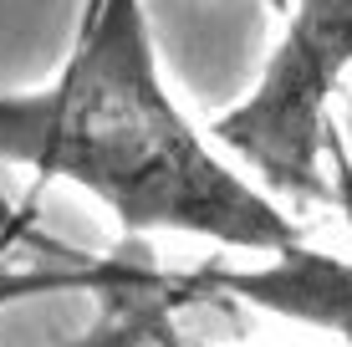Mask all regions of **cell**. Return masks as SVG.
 I'll return each mask as SVG.
<instances>
[{
    "label": "cell",
    "mask_w": 352,
    "mask_h": 347,
    "mask_svg": "<svg viewBox=\"0 0 352 347\" xmlns=\"http://www.w3.org/2000/svg\"><path fill=\"white\" fill-rule=\"evenodd\" d=\"M159 347H204V342H194V337H184L179 327H168L164 337H159Z\"/></svg>",
    "instance_id": "obj_6"
},
{
    "label": "cell",
    "mask_w": 352,
    "mask_h": 347,
    "mask_svg": "<svg viewBox=\"0 0 352 347\" xmlns=\"http://www.w3.org/2000/svg\"><path fill=\"white\" fill-rule=\"evenodd\" d=\"M327 148H332V159H337V205H342L347 225H352V169H347V153H342V143H337V133L327 138Z\"/></svg>",
    "instance_id": "obj_5"
},
{
    "label": "cell",
    "mask_w": 352,
    "mask_h": 347,
    "mask_svg": "<svg viewBox=\"0 0 352 347\" xmlns=\"http://www.w3.org/2000/svg\"><path fill=\"white\" fill-rule=\"evenodd\" d=\"M0 159L87 189L128 235L174 230L265 260L301 245L296 220L245 184L174 107L143 0L82 5L52 87L0 98Z\"/></svg>",
    "instance_id": "obj_1"
},
{
    "label": "cell",
    "mask_w": 352,
    "mask_h": 347,
    "mask_svg": "<svg viewBox=\"0 0 352 347\" xmlns=\"http://www.w3.org/2000/svg\"><path fill=\"white\" fill-rule=\"evenodd\" d=\"M199 302L189 291L184 271H153V266H138L118 286L102 291V312H97L92 327H82L77 337H67L62 347H159V337L174 327V312L179 306Z\"/></svg>",
    "instance_id": "obj_4"
},
{
    "label": "cell",
    "mask_w": 352,
    "mask_h": 347,
    "mask_svg": "<svg viewBox=\"0 0 352 347\" xmlns=\"http://www.w3.org/2000/svg\"><path fill=\"white\" fill-rule=\"evenodd\" d=\"M184 281L199 302L235 296V302H250L271 317H286V322H301V327H317L352 342V260L317 250L307 240L286 256L261 260V266L204 260V266L184 271Z\"/></svg>",
    "instance_id": "obj_3"
},
{
    "label": "cell",
    "mask_w": 352,
    "mask_h": 347,
    "mask_svg": "<svg viewBox=\"0 0 352 347\" xmlns=\"http://www.w3.org/2000/svg\"><path fill=\"white\" fill-rule=\"evenodd\" d=\"M352 67V0H291L286 31L245 102L214 117L210 133L271 194L291 205L327 199L322 148L332 138L327 107Z\"/></svg>",
    "instance_id": "obj_2"
}]
</instances>
